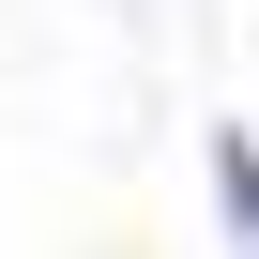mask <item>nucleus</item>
<instances>
[{"instance_id": "nucleus-1", "label": "nucleus", "mask_w": 259, "mask_h": 259, "mask_svg": "<svg viewBox=\"0 0 259 259\" xmlns=\"http://www.w3.org/2000/svg\"><path fill=\"white\" fill-rule=\"evenodd\" d=\"M213 183H229V213H244V244H259V153H244V138L213 153Z\"/></svg>"}]
</instances>
